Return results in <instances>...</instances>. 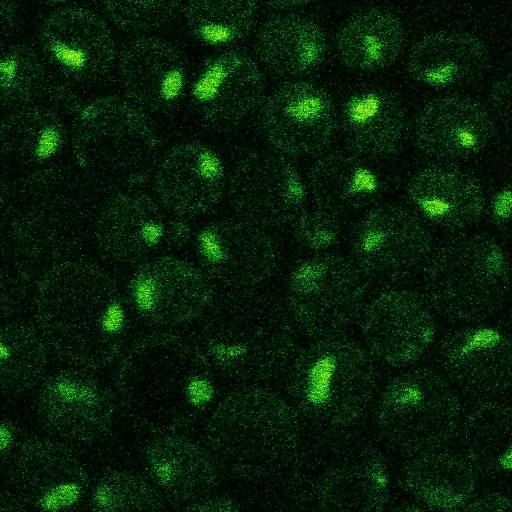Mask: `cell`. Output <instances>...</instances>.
<instances>
[{"label": "cell", "mask_w": 512, "mask_h": 512, "mask_svg": "<svg viewBox=\"0 0 512 512\" xmlns=\"http://www.w3.org/2000/svg\"><path fill=\"white\" fill-rule=\"evenodd\" d=\"M214 297L212 281L202 269L172 258L148 265L130 285L134 310L160 327H177L200 319Z\"/></svg>", "instance_id": "23"}, {"label": "cell", "mask_w": 512, "mask_h": 512, "mask_svg": "<svg viewBox=\"0 0 512 512\" xmlns=\"http://www.w3.org/2000/svg\"><path fill=\"white\" fill-rule=\"evenodd\" d=\"M496 122L487 105L463 93H446L426 101L410 124L414 150L435 163L469 161L492 143Z\"/></svg>", "instance_id": "15"}, {"label": "cell", "mask_w": 512, "mask_h": 512, "mask_svg": "<svg viewBox=\"0 0 512 512\" xmlns=\"http://www.w3.org/2000/svg\"><path fill=\"white\" fill-rule=\"evenodd\" d=\"M512 212V191L509 183L498 187L486 200L485 214L501 233H509Z\"/></svg>", "instance_id": "40"}, {"label": "cell", "mask_w": 512, "mask_h": 512, "mask_svg": "<svg viewBox=\"0 0 512 512\" xmlns=\"http://www.w3.org/2000/svg\"><path fill=\"white\" fill-rule=\"evenodd\" d=\"M329 49L326 30L316 19L275 13L257 27L252 54L264 71L289 81L308 79L320 70Z\"/></svg>", "instance_id": "29"}, {"label": "cell", "mask_w": 512, "mask_h": 512, "mask_svg": "<svg viewBox=\"0 0 512 512\" xmlns=\"http://www.w3.org/2000/svg\"><path fill=\"white\" fill-rule=\"evenodd\" d=\"M437 314L422 291L385 287L369 297L358 322L361 342L378 364L404 369L437 340Z\"/></svg>", "instance_id": "11"}, {"label": "cell", "mask_w": 512, "mask_h": 512, "mask_svg": "<svg viewBox=\"0 0 512 512\" xmlns=\"http://www.w3.org/2000/svg\"><path fill=\"white\" fill-rule=\"evenodd\" d=\"M282 377L284 396L303 425L313 429L358 426L380 390L378 363L348 334L300 346Z\"/></svg>", "instance_id": "4"}, {"label": "cell", "mask_w": 512, "mask_h": 512, "mask_svg": "<svg viewBox=\"0 0 512 512\" xmlns=\"http://www.w3.org/2000/svg\"><path fill=\"white\" fill-rule=\"evenodd\" d=\"M369 285L339 252L304 255L290 267L281 298L300 334L313 340L347 334L358 324Z\"/></svg>", "instance_id": "7"}, {"label": "cell", "mask_w": 512, "mask_h": 512, "mask_svg": "<svg viewBox=\"0 0 512 512\" xmlns=\"http://www.w3.org/2000/svg\"><path fill=\"white\" fill-rule=\"evenodd\" d=\"M2 136L21 142L32 160L40 163L54 159L67 138L66 126L55 111L32 105L13 110L3 119Z\"/></svg>", "instance_id": "35"}, {"label": "cell", "mask_w": 512, "mask_h": 512, "mask_svg": "<svg viewBox=\"0 0 512 512\" xmlns=\"http://www.w3.org/2000/svg\"><path fill=\"white\" fill-rule=\"evenodd\" d=\"M228 184L221 155L199 141L175 145L155 169L158 199L178 216L201 215L214 209L228 194Z\"/></svg>", "instance_id": "25"}, {"label": "cell", "mask_w": 512, "mask_h": 512, "mask_svg": "<svg viewBox=\"0 0 512 512\" xmlns=\"http://www.w3.org/2000/svg\"><path fill=\"white\" fill-rule=\"evenodd\" d=\"M458 391L437 369L411 366L380 388L372 408L377 437L406 457L447 447L463 416Z\"/></svg>", "instance_id": "6"}, {"label": "cell", "mask_w": 512, "mask_h": 512, "mask_svg": "<svg viewBox=\"0 0 512 512\" xmlns=\"http://www.w3.org/2000/svg\"><path fill=\"white\" fill-rule=\"evenodd\" d=\"M195 246L204 273L227 290L263 288L281 262L273 231L238 216L203 227Z\"/></svg>", "instance_id": "14"}, {"label": "cell", "mask_w": 512, "mask_h": 512, "mask_svg": "<svg viewBox=\"0 0 512 512\" xmlns=\"http://www.w3.org/2000/svg\"><path fill=\"white\" fill-rule=\"evenodd\" d=\"M105 11L116 26L139 35H152L182 14L179 1L105 2Z\"/></svg>", "instance_id": "39"}, {"label": "cell", "mask_w": 512, "mask_h": 512, "mask_svg": "<svg viewBox=\"0 0 512 512\" xmlns=\"http://www.w3.org/2000/svg\"><path fill=\"white\" fill-rule=\"evenodd\" d=\"M89 503L96 511L162 510L167 504L145 474L121 469L103 473Z\"/></svg>", "instance_id": "37"}, {"label": "cell", "mask_w": 512, "mask_h": 512, "mask_svg": "<svg viewBox=\"0 0 512 512\" xmlns=\"http://www.w3.org/2000/svg\"><path fill=\"white\" fill-rule=\"evenodd\" d=\"M511 424V409L503 399L475 401L463 413L457 437L479 478L496 481L510 476Z\"/></svg>", "instance_id": "32"}, {"label": "cell", "mask_w": 512, "mask_h": 512, "mask_svg": "<svg viewBox=\"0 0 512 512\" xmlns=\"http://www.w3.org/2000/svg\"><path fill=\"white\" fill-rule=\"evenodd\" d=\"M47 79V64L40 52L26 45L2 51L0 86L3 104L12 109L29 105L41 95Z\"/></svg>", "instance_id": "36"}, {"label": "cell", "mask_w": 512, "mask_h": 512, "mask_svg": "<svg viewBox=\"0 0 512 512\" xmlns=\"http://www.w3.org/2000/svg\"><path fill=\"white\" fill-rule=\"evenodd\" d=\"M186 510H204V511H233L238 510L237 504L228 498L211 497L208 495L197 502L189 505Z\"/></svg>", "instance_id": "44"}, {"label": "cell", "mask_w": 512, "mask_h": 512, "mask_svg": "<svg viewBox=\"0 0 512 512\" xmlns=\"http://www.w3.org/2000/svg\"><path fill=\"white\" fill-rule=\"evenodd\" d=\"M488 109L501 120L510 119L511 80L509 75L497 77L488 90Z\"/></svg>", "instance_id": "41"}, {"label": "cell", "mask_w": 512, "mask_h": 512, "mask_svg": "<svg viewBox=\"0 0 512 512\" xmlns=\"http://www.w3.org/2000/svg\"><path fill=\"white\" fill-rule=\"evenodd\" d=\"M438 370L474 401L503 399L511 385V338L491 320L454 324L435 342Z\"/></svg>", "instance_id": "13"}, {"label": "cell", "mask_w": 512, "mask_h": 512, "mask_svg": "<svg viewBox=\"0 0 512 512\" xmlns=\"http://www.w3.org/2000/svg\"><path fill=\"white\" fill-rule=\"evenodd\" d=\"M305 178L312 205L342 219L384 202L390 189L381 163L346 149L327 150L315 157Z\"/></svg>", "instance_id": "26"}, {"label": "cell", "mask_w": 512, "mask_h": 512, "mask_svg": "<svg viewBox=\"0 0 512 512\" xmlns=\"http://www.w3.org/2000/svg\"><path fill=\"white\" fill-rule=\"evenodd\" d=\"M36 400L44 428L69 444L102 439L111 430L116 416V396L82 369L50 375L40 384Z\"/></svg>", "instance_id": "20"}, {"label": "cell", "mask_w": 512, "mask_h": 512, "mask_svg": "<svg viewBox=\"0 0 512 512\" xmlns=\"http://www.w3.org/2000/svg\"><path fill=\"white\" fill-rule=\"evenodd\" d=\"M411 119L400 97L382 86L351 91L337 108V134L345 149L383 163L396 157L410 135Z\"/></svg>", "instance_id": "24"}, {"label": "cell", "mask_w": 512, "mask_h": 512, "mask_svg": "<svg viewBox=\"0 0 512 512\" xmlns=\"http://www.w3.org/2000/svg\"><path fill=\"white\" fill-rule=\"evenodd\" d=\"M201 318L200 349L216 373L237 385L282 377L301 346L282 298L264 288L227 290Z\"/></svg>", "instance_id": "3"}, {"label": "cell", "mask_w": 512, "mask_h": 512, "mask_svg": "<svg viewBox=\"0 0 512 512\" xmlns=\"http://www.w3.org/2000/svg\"><path fill=\"white\" fill-rule=\"evenodd\" d=\"M399 483L424 510H463L479 476L462 452L447 447L407 457Z\"/></svg>", "instance_id": "31"}, {"label": "cell", "mask_w": 512, "mask_h": 512, "mask_svg": "<svg viewBox=\"0 0 512 512\" xmlns=\"http://www.w3.org/2000/svg\"><path fill=\"white\" fill-rule=\"evenodd\" d=\"M7 464L14 493L36 510H73L89 491L85 464L71 444L56 437L26 439Z\"/></svg>", "instance_id": "18"}, {"label": "cell", "mask_w": 512, "mask_h": 512, "mask_svg": "<svg viewBox=\"0 0 512 512\" xmlns=\"http://www.w3.org/2000/svg\"><path fill=\"white\" fill-rule=\"evenodd\" d=\"M406 29L400 17L381 7L354 11L334 37L337 59L347 70L374 74L398 62L406 47Z\"/></svg>", "instance_id": "30"}, {"label": "cell", "mask_w": 512, "mask_h": 512, "mask_svg": "<svg viewBox=\"0 0 512 512\" xmlns=\"http://www.w3.org/2000/svg\"><path fill=\"white\" fill-rule=\"evenodd\" d=\"M117 64L127 100L150 117L175 110L187 96L186 57L167 39L138 35L119 52Z\"/></svg>", "instance_id": "21"}, {"label": "cell", "mask_w": 512, "mask_h": 512, "mask_svg": "<svg viewBox=\"0 0 512 512\" xmlns=\"http://www.w3.org/2000/svg\"><path fill=\"white\" fill-rule=\"evenodd\" d=\"M264 5L276 13H295L309 5L308 1H272Z\"/></svg>", "instance_id": "45"}, {"label": "cell", "mask_w": 512, "mask_h": 512, "mask_svg": "<svg viewBox=\"0 0 512 512\" xmlns=\"http://www.w3.org/2000/svg\"><path fill=\"white\" fill-rule=\"evenodd\" d=\"M464 511H505L511 510V500L503 493L489 492L474 495L463 509Z\"/></svg>", "instance_id": "42"}, {"label": "cell", "mask_w": 512, "mask_h": 512, "mask_svg": "<svg viewBox=\"0 0 512 512\" xmlns=\"http://www.w3.org/2000/svg\"><path fill=\"white\" fill-rule=\"evenodd\" d=\"M16 426L9 419H2L0 428V453L1 461L7 464L19 444L16 443Z\"/></svg>", "instance_id": "43"}, {"label": "cell", "mask_w": 512, "mask_h": 512, "mask_svg": "<svg viewBox=\"0 0 512 512\" xmlns=\"http://www.w3.org/2000/svg\"><path fill=\"white\" fill-rule=\"evenodd\" d=\"M349 260L369 284L407 286L421 277L436 246L431 228L407 205L382 202L358 216Z\"/></svg>", "instance_id": "8"}, {"label": "cell", "mask_w": 512, "mask_h": 512, "mask_svg": "<svg viewBox=\"0 0 512 512\" xmlns=\"http://www.w3.org/2000/svg\"><path fill=\"white\" fill-rule=\"evenodd\" d=\"M290 228L293 240L305 255L338 252L345 238L343 219L313 205L307 207Z\"/></svg>", "instance_id": "38"}, {"label": "cell", "mask_w": 512, "mask_h": 512, "mask_svg": "<svg viewBox=\"0 0 512 512\" xmlns=\"http://www.w3.org/2000/svg\"><path fill=\"white\" fill-rule=\"evenodd\" d=\"M510 261L492 235L463 232L436 245L421 275L422 292L437 316L453 323L484 322L510 293Z\"/></svg>", "instance_id": "5"}, {"label": "cell", "mask_w": 512, "mask_h": 512, "mask_svg": "<svg viewBox=\"0 0 512 512\" xmlns=\"http://www.w3.org/2000/svg\"><path fill=\"white\" fill-rule=\"evenodd\" d=\"M228 196L236 216L271 231L290 227L309 200L295 160L269 149L248 151L237 161Z\"/></svg>", "instance_id": "12"}, {"label": "cell", "mask_w": 512, "mask_h": 512, "mask_svg": "<svg viewBox=\"0 0 512 512\" xmlns=\"http://www.w3.org/2000/svg\"><path fill=\"white\" fill-rule=\"evenodd\" d=\"M1 389L15 396L39 385L45 371V351L37 336L25 327H9L0 343Z\"/></svg>", "instance_id": "34"}, {"label": "cell", "mask_w": 512, "mask_h": 512, "mask_svg": "<svg viewBox=\"0 0 512 512\" xmlns=\"http://www.w3.org/2000/svg\"><path fill=\"white\" fill-rule=\"evenodd\" d=\"M491 53L477 34L439 29L420 36L409 48L406 71L416 83L437 90L474 85L484 78Z\"/></svg>", "instance_id": "28"}, {"label": "cell", "mask_w": 512, "mask_h": 512, "mask_svg": "<svg viewBox=\"0 0 512 512\" xmlns=\"http://www.w3.org/2000/svg\"><path fill=\"white\" fill-rule=\"evenodd\" d=\"M265 96L264 70L252 53L233 48L216 51L200 64L186 97L200 120L227 129L256 115Z\"/></svg>", "instance_id": "16"}, {"label": "cell", "mask_w": 512, "mask_h": 512, "mask_svg": "<svg viewBox=\"0 0 512 512\" xmlns=\"http://www.w3.org/2000/svg\"><path fill=\"white\" fill-rule=\"evenodd\" d=\"M404 196L430 228L449 235L470 231L485 215L483 185L456 164L430 162L418 168L407 180Z\"/></svg>", "instance_id": "22"}, {"label": "cell", "mask_w": 512, "mask_h": 512, "mask_svg": "<svg viewBox=\"0 0 512 512\" xmlns=\"http://www.w3.org/2000/svg\"><path fill=\"white\" fill-rule=\"evenodd\" d=\"M310 478L311 503L320 510L381 511L389 505L392 475L382 449L361 433Z\"/></svg>", "instance_id": "19"}, {"label": "cell", "mask_w": 512, "mask_h": 512, "mask_svg": "<svg viewBox=\"0 0 512 512\" xmlns=\"http://www.w3.org/2000/svg\"><path fill=\"white\" fill-rule=\"evenodd\" d=\"M255 116L267 149L293 160L314 159L337 135L334 100L310 79L282 82L266 94Z\"/></svg>", "instance_id": "10"}, {"label": "cell", "mask_w": 512, "mask_h": 512, "mask_svg": "<svg viewBox=\"0 0 512 512\" xmlns=\"http://www.w3.org/2000/svg\"><path fill=\"white\" fill-rule=\"evenodd\" d=\"M203 443L221 473L285 486L301 466L304 425L283 393L237 385L206 416Z\"/></svg>", "instance_id": "1"}, {"label": "cell", "mask_w": 512, "mask_h": 512, "mask_svg": "<svg viewBox=\"0 0 512 512\" xmlns=\"http://www.w3.org/2000/svg\"><path fill=\"white\" fill-rule=\"evenodd\" d=\"M182 17L192 38L216 51L237 48L255 31L258 4L253 1H190Z\"/></svg>", "instance_id": "33"}, {"label": "cell", "mask_w": 512, "mask_h": 512, "mask_svg": "<svg viewBox=\"0 0 512 512\" xmlns=\"http://www.w3.org/2000/svg\"><path fill=\"white\" fill-rule=\"evenodd\" d=\"M142 464L166 503L183 509L210 495L221 473L204 443L184 432L152 435L143 449Z\"/></svg>", "instance_id": "27"}, {"label": "cell", "mask_w": 512, "mask_h": 512, "mask_svg": "<svg viewBox=\"0 0 512 512\" xmlns=\"http://www.w3.org/2000/svg\"><path fill=\"white\" fill-rule=\"evenodd\" d=\"M39 304L41 322L54 348L75 365L95 369L115 356L127 314L113 290L57 287Z\"/></svg>", "instance_id": "9"}, {"label": "cell", "mask_w": 512, "mask_h": 512, "mask_svg": "<svg viewBox=\"0 0 512 512\" xmlns=\"http://www.w3.org/2000/svg\"><path fill=\"white\" fill-rule=\"evenodd\" d=\"M38 45L46 64L65 81L76 84L102 81L118 57L106 21L81 6L50 12L39 27Z\"/></svg>", "instance_id": "17"}, {"label": "cell", "mask_w": 512, "mask_h": 512, "mask_svg": "<svg viewBox=\"0 0 512 512\" xmlns=\"http://www.w3.org/2000/svg\"><path fill=\"white\" fill-rule=\"evenodd\" d=\"M217 373L199 346L170 333L142 341L115 381L128 419L151 435L184 432L218 401Z\"/></svg>", "instance_id": "2"}]
</instances>
